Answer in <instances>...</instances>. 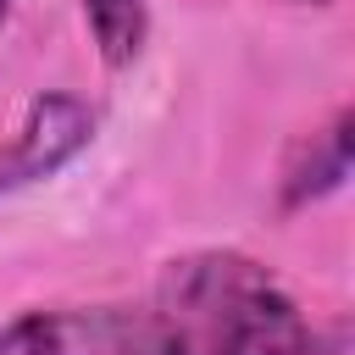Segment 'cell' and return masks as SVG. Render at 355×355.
Masks as SVG:
<instances>
[{
    "label": "cell",
    "mask_w": 355,
    "mask_h": 355,
    "mask_svg": "<svg viewBox=\"0 0 355 355\" xmlns=\"http://www.w3.org/2000/svg\"><path fill=\"white\" fill-rule=\"evenodd\" d=\"M155 311L178 327L183 355H344V344L322 338L300 300L239 250L166 261Z\"/></svg>",
    "instance_id": "1"
},
{
    "label": "cell",
    "mask_w": 355,
    "mask_h": 355,
    "mask_svg": "<svg viewBox=\"0 0 355 355\" xmlns=\"http://www.w3.org/2000/svg\"><path fill=\"white\" fill-rule=\"evenodd\" d=\"M0 355H183L155 305H39L0 327Z\"/></svg>",
    "instance_id": "2"
},
{
    "label": "cell",
    "mask_w": 355,
    "mask_h": 355,
    "mask_svg": "<svg viewBox=\"0 0 355 355\" xmlns=\"http://www.w3.org/2000/svg\"><path fill=\"white\" fill-rule=\"evenodd\" d=\"M94 139V111L72 94H39L17 133L0 139V194H17L28 183L55 178L67 161H78Z\"/></svg>",
    "instance_id": "3"
},
{
    "label": "cell",
    "mask_w": 355,
    "mask_h": 355,
    "mask_svg": "<svg viewBox=\"0 0 355 355\" xmlns=\"http://www.w3.org/2000/svg\"><path fill=\"white\" fill-rule=\"evenodd\" d=\"M344 178H349V105H338L322 128L294 139V150L283 155L277 200H283V211H305V205L327 200L333 189H344Z\"/></svg>",
    "instance_id": "4"
},
{
    "label": "cell",
    "mask_w": 355,
    "mask_h": 355,
    "mask_svg": "<svg viewBox=\"0 0 355 355\" xmlns=\"http://www.w3.org/2000/svg\"><path fill=\"white\" fill-rule=\"evenodd\" d=\"M83 22L105 55V67H133L150 44V6L144 0H78Z\"/></svg>",
    "instance_id": "5"
},
{
    "label": "cell",
    "mask_w": 355,
    "mask_h": 355,
    "mask_svg": "<svg viewBox=\"0 0 355 355\" xmlns=\"http://www.w3.org/2000/svg\"><path fill=\"white\" fill-rule=\"evenodd\" d=\"M6 11H11V0H0V22H6Z\"/></svg>",
    "instance_id": "6"
},
{
    "label": "cell",
    "mask_w": 355,
    "mask_h": 355,
    "mask_svg": "<svg viewBox=\"0 0 355 355\" xmlns=\"http://www.w3.org/2000/svg\"><path fill=\"white\" fill-rule=\"evenodd\" d=\"M305 6H333V0H305Z\"/></svg>",
    "instance_id": "7"
}]
</instances>
